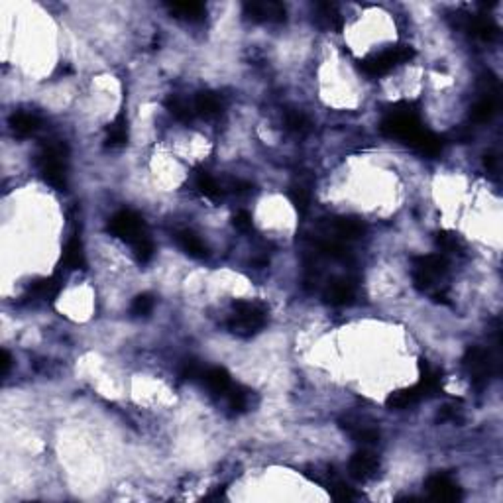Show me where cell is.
I'll return each mask as SVG.
<instances>
[{
	"instance_id": "obj_6",
	"label": "cell",
	"mask_w": 503,
	"mask_h": 503,
	"mask_svg": "<svg viewBox=\"0 0 503 503\" xmlns=\"http://www.w3.org/2000/svg\"><path fill=\"white\" fill-rule=\"evenodd\" d=\"M462 364H464L466 374L470 377L472 386L477 389L488 386L491 374H493V360H491L490 350L482 348V346H470L466 350Z\"/></svg>"
},
{
	"instance_id": "obj_40",
	"label": "cell",
	"mask_w": 503,
	"mask_h": 503,
	"mask_svg": "<svg viewBox=\"0 0 503 503\" xmlns=\"http://www.w3.org/2000/svg\"><path fill=\"white\" fill-rule=\"evenodd\" d=\"M10 364H12L10 352H8V350H2V375L8 374V370H10Z\"/></svg>"
},
{
	"instance_id": "obj_35",
	"label": "cell",
	"mask_w": 503,
	"mask_h": 503,
	"mask_svg": "<svg viewBox=\"0 0 503 503\" xmlns=\"http://www.w3.org/2000/svg\"><path fill=\"white\" fill-rule=\"evenodd\" d=\"M289 201H291V205L295 207L297 213H301V215H305V213L309 210L310 197L303 187H293V189L289 191Z\"/></svg>"
},
{
	"instance_id": "obj_26",
	"label": "cell",
	"mask_w": 503,
	"mask_h": 503,
	"mask_svg": "<svg viewBox=\"0 0 503 503\" xmlns=\"http://www.w3.org/2000/svg\"><path fill=\"white\" fill-rule=\"evenodd\" d=\"M30 291L34 293L39 299H46V301H53L55 297L59 295L61 291V279L57 275H52V277H43L39 279L36 284L30 287Z\"/></svg>"
},
{
	"instance_id": "obj_37",
	"label": "cell",
	"mask_w": 503,
	"mask_h": 503,
	"mask_svg": "<svg viewBox=\"0 0 503 503\" xmlns=\"http://www.w3.org/2000/svg\"><path fill=\"white\" fill-rule=\"evenodd\" d=\"M437 246L444 252H458L460 250V240L452 233H437Z\"/></svg>"
},
{
	"instance_id": "obj_23",
	"label": "cell",
	"mask_w": 503,
	"mask_h": 503,
	"mask_svg": "<svg viewBox=\"0 0 503 503\" xmlns=\"http://www.w3.org/2000/svg\"><path fill=\"white\" fill-rule=\"evenodd\" d=\"M335 230L344 240H356V238L364 236L366 224L360 219H354V217H340V219H335Z\"/></svg>"
},
{
	"instance_id": "obj_15",
	"label": "cell",
	"mask_w": 503,
	"mask_h": 503,
	"mask_svg": "<svg viewBox=\"0 0 503 503\" xmlns=\"http://www.w3.org/2000/svg\"><path fill=\"white\" fill-rule=\"evenodd\" d=\"M315 20H317L319 28H323V30L338 32L342 28V16H340L335 4H328V2L315 6Z\"/></svg>"
},
{
	"instance_id": "obj_29",
	"label": "cell",
	"mask_w": 503,
	"mask_h": 503,
	"mask_svg": "<svg viewBox=\"0 0 503 503\" xmlns=\"http://www.w3.org/2000/svg\"><path fill=\"white\" fill-rule=\"evenodd\" d=\"M226 400H228V407L234 413H242L250 405V391L240 386H233L226 391Z\"/></svg>"
},
{
	"instance_id": "obj_25",
	"label": "cell",
	"mask_w": 503,
	"mask_h": 503,
	"mask_svg": "<svg viewBox=\"0 0 503 503\" xmlns=\"http://www.w3.org/2000/svg\"><path fill=\"white\" fill-rule=\"evenodd\" d=\"M126 142H128V124H126V118L120 115L106 130V146L122 148V146H126Z\"/></svg>"
},
{
	"instance_id": "obj_39",
	"label": "cell",
	"mask_w": 503,
	"mask_h": 503,
	"mask_svg": "<svg viewBox=\"0 0 503 503\" xmlns=\"http://www.w3.org/2000/svg\"><path fill=\"white\" fill-rule=\"evenodd\" d=\"M233 224L238 233H250V230H252V226H254V222H252V215H250V213H246V210H240V213H236V215H234Z\"/></svg>"
},
{
	"instance_id": "obj_4",
	"label": "cell",
	"mask_w": 503,
	"mask_h": 503,
	"mask_svg": "<svg viewBox=\"0 0 503 503\" xmlns=\"http://www.w3.org/2000/svg\"><path fill=\"white\" fill-rule=\"evenodd\" d=\"M448 273V259L440 254H428V256H417L413 258V277L415 287L419 291H431L439 279Z\"/></svg>"
},
{
	"instance_id": "obj_32",
	"label": "cell",
	"mask_w": 503,
	"mask_h": 503,
	"mask_svg": "<svg viewBox=\"0 0 503 503\" xmlns=\"http://www.w3.org/2000/svg\"><path fill=\"white\" fill-rule=\"evenodd\" d=\"M155 307V299L154 295H150V293H142V295L134 297V301H132V305H130V310H132V315L134 317H148Z\"/></svg>"
},
{
	"instance_id": "obj_8",
	"label": "cell",
	"mask_w": 503,
	"mask_h": 503,
	"mask_svg": "<svg viewBox=\"0 0 503 503\" xmlns=\"http://www.w3.org/2000/svg\"><path fill=\"white\" fill-rule=\"evenodd\" d=\"M244 16L252 22L262 24H282L287 18V10L279 2H246Z\"/></svg>"
},
{
	"instance_id": "obj_33",
	"label": "cell",
	"mask_w": 503,
	"mask_h": 503,
	"mask_svg": "<svg viewBox=\"0 0 503 503\" xmlns=\"http://www.w3.org/2000/svg\"><path fill=\"white\" fill-rule=\"evenodd\" d=\"M319 252L323 256H326V258L336 259V262H348L350 259L348 250L342 244H338V242H321L319 244Z\"/></svg>"
},
{
	"instance_id": "obj_13",
	"label": "cell",
	"mask_w": 503,
	"mask_h": 503,
	"mask_svg": "<svg viewBox=\"0 0 503 503\" xmlns=\"http://www.w3.org/2000/svg\"><path fill=\"white\" fill-rule=\"evenodd\" d=\"M425 397V393H423V389L419 387V384L413 387H407V389H400V391H393V393H389V397L386 400V405L389 409H407V407H411L415 405L417 401H421Z\"/></svg>"
},
{
	"instance_id": "obj_27",
	"label": "cell",
	"mask_w": 503,
	"mask_h": 503,
	"mask_svg": "<svg viewBox=\"0 0 503 503\" xmlns=\"http://www.w3.org/2000/svg\"><path fill=\"white\" fill-rule=\"evenodd\" d=\"M285 126H287V130H291L293 134H297V136H307L313 130L309 117L305 112H301V110H287L285 112Z\"/></svg>"
},
{
	"instance_id": "obj_7",
	"label": "cell",
	"mask_w": 503,
	"mask_h": 503,
	"mask_svg": "<svg viewBox=\"0 0 503 503\" xmlns=\"http://www.w3.org/2000/svg\"><path fill=\"white\" fill-rule=\"evenodd\" d=\"M108 233L117 236L120 240L134 244L146 236V226H144L142 217L134 210H118L112 219L108 220Z\"/></svg>"
},
{
	"instance_id": "obj_16",
	"label": "cell",
	"mask_w": 503,
	"mask_h": 503,
	"mask_svg": "<svg viewBox=\"0 0 503 503\" xmlns=\"http://www.w3.org/2000/svg\"><path fill=\"white\" fill-rule=\"evenodd\" d=\"M195 110H197L199 117L203 118L219 117L220 112H222V99H220L217 92L203 90L195 99Z\"/></svg>"
},
{
	"instance_id": "obj_1",
	"label": "cell",
	"mask_w": 503,
	"mask_h": 503,
	"mask_svg": "<svg viewBox=\"0 0 503 503\" xmlns=\"http://www.w3.org/2000/svg\"><path fill=\"white\" fill-rule=\"evenodd\" d=\"M379 130L386 138L391 140H401L407 146H411L415 142V138L423 132V124H421V118L417 115V110H413V106L407 103L395 104L386 118L382 120Z\"/></svg>"
},
{
	"instance_id": "obj_30",
	"label": "cell",
	"mask_w": 503,
	"mask_h": 503,
	"mask_svg": "<svg viewBox=\"0 0 503 503\" xmlns=\"http://www.w3.org/2000/svg\"><path fill=\"white\" fill-rule=\"evenodd\" d=\"M344 426V431L348 433L352 439L356 440V442H362V444H374L379 440V433L372 428V426H364V425H350L346 423Z\"/></svg>"
},
{
	"instance_id": "obj_34",
	"label": "cell",
	"mask_w": 503,
	"mask_h": 503,
	"mask_svg": "<svg viewBox=\"0 0 503 503\" xmlns=\"http://www.w3.org/2000/svg\"><path fill=\"white\" fill-rule=\"evenodd\" d=\"M132 248H134V256H136V259H138L140 264H148L150 259L154 258V242L150 240L148 234L142 236L140 240H136V242L132 244Z\"/></svg>"
},
{
	"instance_id": "obj_18",
	"label": "cell",
	"mask_w": 503,
	"mask_h": 503,
	"mask_svg": "<svg viewBox=\"0 0 503 503\" xmlns=\"http://www.w3.org/2000/svg\"><path fill=\"white\" fill-rule=\"evenodd\" d=\"M466 30L472 36L484 39V41H493L500 36V28L495 26L490 18H472V16H468L466 18Z\"/></svg>"
},
{
	"instance_id": "obj_24",
	"label": "cell",
	"mask_w": 503,
	"mask_h": 503,
	"mask_svg": "<svg viewBox=\"0 0 503 503\" xmlns=\"http://www.w3.org/2000/svg\"><path fill=\"white\" fill-rule=\"evenodd\" d=\"M495 110H497L495 97H493V95H484V97L472 106L470 118H472L474 122L484 124V122H490L491 118H493V115H495Z\"/></svg>"
},
{
	"instance_id": "obj_11",
	"label": "cell",
	"mask_w": 503,
	"mask_h": 503,
	"mask_svg": "<svg viewBox=\"0 0 503 503\" xmlns=\"http://www.w3.org/2000/svg\"><path fill=\"white\" fill-rule=\"evenodd\" d=\"M377 470H379V462H377V458H375L372 452L362 451L352 454V458H350L348 462V474L354 480L366 482V480L374 477L377 474Z\"/></svg>"
},
{
	"instance_id": "obj_20",
	"label": "cell",
	"mask_w": 503,
	"mask_h": 503,
	"mask_svg": "<svg viewBox=\"0 0 503 503\" xmlns=\"http://www.w3.org/2000/svg\"><path fill=\"white\" fill-rule=\"evenodd\" d=\"M169 12L175 14L181 20L201 22L207 16V8L201 2H173V4H169Z\"/></svg>"
},
{
	"instance_id": "obj_9",
	"label": "cell",
	"mask_w": 503,
	"mask_h": 503,
	"mask_svg": "<svg viewBox=\"0 0 503 503\" xmlns=\"http://www.w3.org/2000/svg\"><path fill=\"white\" fill-rule=\"evenodd\" d=\"M324 301L335 307H344L350 305L356 297V284L348 277H336L331 279L326 289H324Z\"/></svg>"
},
{
	"instance_id": "obj_3",
	"label": "cell",
	"mask_w": 503,
	"mask_h": 503,
	"mask_svg": "<svg viewBox=\"0 0 503 503\" xmlns=\"http://www.w3.org/2000/svg\"><path fill=\"white\" fill-rule=\"evenodd\" d=\"M233 310V317L228 321V331L234 335L252 336L266 326L268 310L264 305L252 303V301H234Z\"/></svg>"
},
{
	"instance_id": "obj_10",
	"label": "cell",
	"mask_w": 503,
	"mask_h": 503,
	"mask_svg": "<svg viewBox=\"0 0 503 503\" xmlns=\"http://www.w3.org/2000/svg\"><path fill=\"white\" fill-rule=\"evenodd\" d=\"M425 488L426 493L437 502H456V500L462 497L460 488L444 474H435V476L428 477L425 482Z\"/></svg>"
},
{
	"instance_id": "obj_14",
	"label": "cell",
	"mask_w": 503,
	"mask_h": 503,
	"mask_svg": "<svg viewBox=\"0 0 503 503\" xmlns=\"http://www.w3.org/2000/svg\"><path fill=\"white\" fill-rule=\"evenodd\" d=\"M175 240H177V244H179L181 250H183L187 256H191V258L203 259L208 256L207 244H205L197 234L191 233V230H181V233H177L175 234Z\"/></svg>"
},
{
	"instance_id": "obj_12",
	"label": "cell",
	"mask_w": 503,
	"mask_h": 503,
	"mask_svg": "<svg viewBox=\"0 0 503 503\" xmlns=\"http://www.w3.org/2000/svg\"><path fill=\"white\" fill-rule=\"evenodd\" d=\"M39 124H41V120L36 115L22 112V110L20 112H12L10 118H8V126H10V130H12L18 138H28V136L36 134L39 130Z\"/></svg>"
},
{
	"instance_id": "obj_22",
	"label": "cell",
	"mask_w": 503,
	"mask_h": 503,
	"mask_svg": "<svg viewBox=\"0 0 503 503\" xmlns=\"http://www.w3.org/2000/svg\"><path fill=\"white\" fill-rule=\"evenodd\" d=\"M210 391L215 393H226L230 387H233V382H230V374L224 370V368H207L205 374L201 377Z\"/></svg>"
},
{
	"instance_id": "obj_41",
	"label": "cell",
	"mask_w": 503,
	"mask_h": 503,
	"mask_svg": "<svg viewBox=\"0 0 503 503\" xmlns=\"http://www.w3.org/2000/svg\"><path fill=\"white\" fill-rule=\"evenodd\" d=\"M230 187H233V191H236V193H244V191H248V189H252L250 187V183H244V181H233L230 183Z\"/></svg>"
},
{
	"instance_id": "obj_5",
	"label": "cell",
	"mask_w": 503,
	"mask_h": 503,
	"mask_svg": "<svg viewBox=\"0 0 503 503\" xmlns=\"http://www.w3.org/2000/svg\"><path fill=\"white\" fill-rule=\"evenodd\" d=\"M415 52L409 46H395L391 50H386V52L372 55V57L360 61V69L366 75H370V77H382V75L389 73L393 67L409 61Z\"/></svg>"
},
{
	"instance_id": "obj_38",
	"label": "cell",
	"mask_w": 503,
	"mask_h": 503,
	"mask_svg": "<svg viewBox=\"0 0 503 503\" xmlns=\"http://www.w3.org/2000/svg\"><path fill=\"white\" fill-rule=\"evenodd\" d=\"M331 495L335 497L336 502H350V500H354L356 497V493L352 491V488H348L346 484H342V482H335V484H331Z\"/></svg>"
},
{
	"instance_id": "obj_28",
	"label": "cell",
	"mask_w": 503,
	"mask_h": 503,
	"mask_svg": "<svg viewBox=\"0 0 503 503\" xmlns=\"http://www.w3.org/2000/svg\"><path fill=\"white\" fill-rule=\"evenodd\" d=\"M195 183H197V189H199V193L203 195V197H207V199L215 201V203L222 199L220 185L217 183V181L213 179L208 173H205V171H199V173H197V179H195Z\"/></svg>"
},
{
	"instance_id": "obj_17",
	"label": "cell",
	"mask_w": 503,
	"mask_h": 503,
	"mask_svg": "<svg viewBox=\"0 0 503 503\" xmlns=\"http://www.w3.org/2000/svg\"><path fill=\"white\" fill-rule=\"evenodd\" d=\"M419 370H421V382H419V387L423 389L425 397L439 393L440 389H442V374H440L439 370H435V368H433L426 360H423V358L419 360Z\"/></svg>"
},
{
	"instance_id": "obj_21",
	"label": "cell",
	"mask_w": 503,
	"mask_h": 503,
	"mask_svg": "<svg viewBox=\"0 0 503 503\" xmlns=\"http://www.w3.org/2000/svg\"><path fill=\"white\" fill-rule=\"evenodd\" d=\"M411 148H415V150L421 152V154L435 157V155H439L440 152H442L444 140H442L440 136H437V134L428 132V130H423V132L415 138V142L411 144Z\"/></svg>"
},
{
	"instance_id": "obj_36",
	"label": "cell",
	"mask_w": 503,
	"mask_h": 503,
	"mask_svg": "<svg viewBox=\"0 0 503 503\" xmlns=\"http://www.w3.org/2000/svg\"><path fill=\"white\" fill-rule=\"evenodd\" d=\"M205 370L207 368H203V364L199 360H185L183 366H181L179 375L183 379H189L191 382V379H197V377H203Z\"/></svg>"
},
{
	"instance_id": "obj_2",
	"label": "cell",
	"mask_w": 503,
	"mask_h": 503,
	"mask_svg": "<svg viewBox=\"0 0 503 503\" xmlns=\"http://www.w3.org/2000/svg\"><path fill=\"white\" fill-rule=\"evenodd\" d=\"M38 168L43 181L57 191L67 189V146L63 142H50L41 148Z\"/></svg>"
},
{
	"instance_id": "obj_31",
	"label": "cell",
	"mask_w": 503,
	"mask_h": 503,
	"mask_svg": "<svg viewBox=\"0 0 503 503\" xmlns=\"http://www.w3.org/2000/svg\"><path fill=\"white\" fill-rule=\"evenodd\" d=\"M166 108L173 118H177L179 122H191L193 120V110L187 101H183L179 97H169L166 101Z\"/></svg>"
},
{
	"instance_id": "obj_19",
	"label": "cell",
	"mask_w": 503,
	"mask_h": 503,
	"mask_svg": "<svg viewBox=\"0 0 503 503\" xmlns=\"http://www.w3.org/2000/svg\"><path fill=\"white\" fill-rule=\"evenodd\" d=\"M63 266L67 270H85L87 268V258H85V250L79 238H71L63 250Z\"/></svg>"
}]
</instances>
